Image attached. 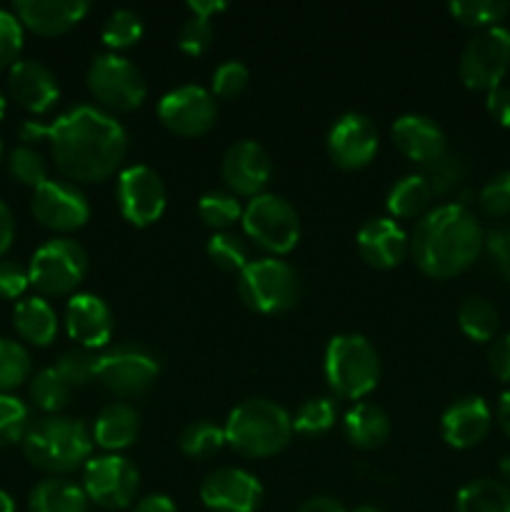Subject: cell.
Wrapping results in <instances>:
<instances>
[{
	"mask_svg": "<svg viewBox=\"0 0 510 512\" xmlns=\"http://www.w3.org/2000/svg\"><path fill=\"white\" fill-rule=\"evenodd\" d=\"M45 140L53 163L70 183H105L120 173L128 155V133L95 105H75L48 125Z\"/></svg>",
	"mask_w": 510,
	"mask_h": 512,
	"instance_id": "cell-1",
	"label": "cell"
},
{
	"mask_svg": "<svg viewBox=\"0 0 510 512\" xmlns=\"http://www.w3.org/2000/svg\"><path fill=\"white\" fill-rule=\"evenodd\" d=\"M485 228L468 205L443 203L428 210L410 233V258L433 280L465 273L483 255Z\"/></svg>",
	"mask_w": 510,
	"mask_h": 512,
	"instance_id": "cell-2",
	"label": "cell"
},
{
	"mask_svg": "<svg viewBox=\"0 0 510 512\" xmlns=\"http://www.w3.org/2000/svg\"><path fill=\"white\" fill-rule=\"evenodd\" d=\"M23 453L33 468L50 478H60L73 470L85 468L93 458V435L90 425L68 415H45L30 423L23 438Z\"/></svg>",
	"mask_w": 510,
	"mask_h": 512,
	"instance_id": "cell-3",
	"label": "cell"
},
{
	"mask_svg": "<svg viewBox=\"0 0 510 512\" xmlns=\"http://www.w3.org/2000/svg\"><path fill=\"white\" fill-rule=\"evenodd\" d=\"M223 430L228 448L243 458H273L293 438V415L268 398H250L230 410Z\"/></svg>",
	"mask_w": 510,
	"mask_h": 512,
	"instance_id": "cell-4",
	"label": "cell"
},
{
	"mask_svg": "<svg viewBox=\"0 0 510 512\" xmlns=\"http://www.w3.org/2000/svg\"><path fill=\"white\" fill-rule=\"evenodd\" d=\"M325 380L340 400H363L378 388L380 355L365 335L340 333L325 348Z\"/></svg>",
	"mask_w": 510,
	"mask_h": 512,
	"instance_id": "cell-5",
	"label": "cell"
},
{
	"mask_svg": "<svg viewBox=\"0 0 510 512\" xmlns=\"http://www.w3.org/2000/svg\"><path fill=\"white\" fill-rule=\"evenodd\" d=\"M240 223L248 243L268 253V258H283L300 240V215L283 195L263 193L248 200Z\"/></svg>",
	"mask_w": 510,
	"mask_h": 512,
	"instance_id": "cell-6",
	"label": "cell"
},
{
	"mask_svg": "<svg viewBox=\"0 0 510 512\" xmlns=\"http://www.w3.org/2000/svg\"><path fill=\"white\" fill-rule=\"evenodd\" d=\"M238 295L253 313L280 315L288 313L300 295L298 273L283 258H255L238 275Z\"/></svg>",
	"mask_w": 510,
	"mask_h": 512,
	"instance_id": "cell-7",
	"label": "cell"
},
{
	"mask_svg": "<svg viewBox=\"0 0 510 512\" xmlns=\"http://www.w3.org/2000/svg\"><path fill=\"white\" fill-rule=\"evenodd\" d=\"M28 275L40 298L75 295L88 275V253L78 240L53 238L35 250L28 263Z\"/></svg>",
	"mask_w": 510,
	"mask_h": 512,
	"instance_id": "cell-8",
	"label": "cell"
},
{
	"mask_svg": "<svg viewBox=\"0 0 510 512\" xmlns=\"http://www.w3.org/2000/svg\"><path fill=\"white\" fill-rule=\"evenodd\" d=\"M88 88L105 113H130L140 108L148 95L140 68L118 53H100L88 65Z\"/></svg>",
	"mask_w": 510,
	"mask_h": 512,
	"instance_id": "cell-9",
	"label": "cell"
},
{
	"mask_svg": "<svg viewBox=\"0 0 510 512\" xmlns=\"http://www.w3.org/2000/svg\"><path fill=\"white\" fill-rule=\"evenodd\" d=\"M510 73V30L503 25L480 30L465 43L458 60V75L465 88L490 93Z\"/></svg>",
	"mask_w": 510,
	"mask_h": 512,
	"instance_id": "cell-10",
	"label": "cell"
},
{
	"mask_svg": "<svg viewBox=\"0 0 510 512\" xmlns=\"http://www.w3.org/2000/svg\"><path fill=\"white\" fill-rule=\"evenodd\" d=\"M88 500L103 510L133 508L140 490V473L123 455H95L83 468V485Z\"/></svg>",
	"mask_w": 510,
	"mask_h": 512,
	"instance_id": "cell-11",
	"label": "cell"
},
{
	"mask_svg": "<svg viewBox=\"0 0 510 512\" xmlns=\"http://www.w3.org/2000/svg\"><path fill=\"white\" fill-rule=\"evenodd\" d=\"M120 215L135 228L158 223L168 205L165 183L150 165H128L118 173L115 185Z\"/></svg>",
	"mask_w": 510,
	"mask_h": 512,
	"instance_id": "cell-12",
	"label": "cell"
},
{
	"mask_svg": "<svg viewBox=\"0 0 510 512\" xmlns=\"http://www.w3.org/2000/svg\"><path fill=\"white\" fill-rule=\"evenodd\" d=\"M158 375V360L138 345H118L100 355L98 383L118 398H138L148 393Z\"/></svg>",
	"mask_w": 510,
	"mask_h": 512,
	"instance_id": "cell-13",
	"label": "cell"
},
{
	"mask_svg": "<svg viewBox=\"0 0 510 512\" xmlns=\"http://www.w3.org/2000/svg\"><path fill=\"white\" fill-rule=\"evenodd\" d=\"M33 218L53 233H73L90 220V203L83 190L70 180L48 178L30 198Z\"/></svg>",
	"mask_w": 510,
	"mask_h": 512,
	"instance_id": "cell-14",
	"label": "cell"
},
{
	"mask_svg": "<svg viewBox=\"0 0 510 512\" xmlns=\"http://www.w3.org/2000/svg\"><path fill=\"white\" fill-rule=\"evenodd\" d=\"M158 118L173 135L198 138L210 133L218 120V103L213 93L200 85H180L160 98Z\"/></svg>",
	"mask_w": 510,
	"mask_h": 512,
	"instance_id": "cell-15",
	"label": "cell"
},
{
	"mask_svg": "<svg viewBox=\"0 0 510 512\" xmlns=\"http://www.w3.org/2000/svg\"><path fill=\"white\" fill-rule=\"evenodd\" d=\"M220 178L235 198H258L273 178V160L255 140H240L225 150L220 160Z\"/></svg>",
	"mask_w": 510,
	"mask_h": 512,
	"instance_id": "cell-16",
	"label": "cell"
},
{
	"mask_svg": "<svg viewBox=\"0 0 510 512\" xmlns=\"http://www.w3.org/2000/svg\"><path fill=\"white\" fill-rule=\"evenodd\" d=\"M378 128L373 120L363 113H343L328 130V148L330 160L343 170H363L365 165L373 163L378 153Z\"/></svg>",
	"mask_w": 510,
	"mask_h": 512,
	"instance_id": "cell-17",
	"label": "cell"
},
{
	"mask_svg": "<svg viewBox=\"0 0 510 512\" xmlns=\"http://www.w3.org/2000/svg\"><path fill=\"white\" fill-rule=\"evenodd\" d=\"M200 500L210 512H255L263 485L245 468H218L200 483Z\"/></svg>",
	"mask_w": 510,
	"mask_h": 512,
	"instance_id": "cell-18",
	"label": "cell"
},
{
	"mask_svg": "<svg viewBox=\"0 0 510 512\" xmlns=\"http://www.w3.org/2000/svg\"><path fill=\"white\" fill-rule=\"evenodd\" d=\"M65 330L70 340L88 350H100L110 343L115 318L110 305L100 295L75 293L65 305Z\"/></svg>",
	"mask_w": 510,
	"mask_h": 512,
	"instance_id": "cell-19",
	"label": "cell"
},
{
	"mask_svg": "<svg viewBox=\"0 0 510 512\" xmlns=\"http://www.w3.org/2000/svg\"><path fill=\"white\" fill-rule=\"evenodd\" d=\"M8 95L33 115H45L58 105L60 85L53 70L33 58H20L8 70Z\"/></svg>",
	"mask_w": 510,
	"mask_h": 512,
	"instance_id": "cell-20",
	"label": "cell"
},
{
	"mask_svg": "<svg viewBox=\"0 0 510 512\" xmlns=\"http://www.w3.org/2000/svg\"><path fill=\"white\" fill-rule=\"evenodd\" d=\"M355 248L365 265L393 270L410 255V235L393 218H370L355 235Z\"/></svg>",
	"mask_w": 510,
	"mask_h": 512,
	"instance_id": "cell-21",
	"label": "cell"
},
{
	"mask_svg": "<svg viewBox=\"0 0 510 512\" xmlns=\"http://www.w3.org/2000/svg\"><path fill=\"white\" fill-rule=\"evenodd\" d=\"M493 425L490 405L480 395H465L450 403L440 418L443 440L455 450H468L483 443Z\"/></svg>",
	"mask_w": 510,
	"mask_h": 512,
	"instance_id": "cell-22",
	"label": "cell"
},
{
	"mask_svg": "<svg viewBox=\"0 0 510 512\" xmlns=\"http://www.w3.org/2000/svg\"><path fill=\"white\" fill-rule=\"evenodd\" d=\"M390 135H393L395 148L420 168L435 163L448 153V138H445L443 128L428 115H400L390 128Z\"/></svg>",
	"mask_w": 510,
	"mask_h": 512,
	"instance_id": "cell-23",
	"label": "cell"
},
{
	"mask_svg": "<svg viewBox=\"0 0 510 512\" xmlns=\"http://www.w3.org/2000/svg\"><path fill=\"white\" fill-rule=\"evenodd\" d=\"M88 0H15L13 13L33 33L55 38L68 33L88 15Z\"/></svg>",
	"mask_w": 510,
	"mask_h": 512,
	"instance_id": "cell-24",
	"label": "cell"
},
{
	"mask_svg": "<svg viewBox=\"0 0 510 512\" xmlns=\"http://www.w3.org/2000/svg\"><path fill=\"white\" fill-rule=\"evenodd\" d=\"M93 445L105 453L118 455L120 450L130 448L140 435V415L128 403H110L98 413L95 423L90 425Z\"/></svg>",
	"mask_w": 510,
	"mask_h": 512,
	"instance_id": "cell-25",
	"label": "cell"
},
{
	"mask_svg": "<svg viewBox=\"0 0 510 512\" xmlns=\"http://www.w3.org/2000/svg\"><path fill=\"white\" fill-rule=\"evenodd\" d=\"M13 325L15 333L25 343L35 345V348H48L55 335H58V313L45 298L30 295V298L18 300V305H15Z\"/></svg>",
	"mask_w": 510,
	"mask_h": 512,
	"instance_id": "cell-26",
	"label": "cell"
},
{
	"mask_svg": "<svg viewBox=\"0 0 510 512\" xmlns=\"http://www.w3.org/2000/svg\"><path fill=\"white\" fill-rule=\"evenodd\" d=\"M343 433L360 450H378L390 438V418L380 405L355 403L343 418Z\"/></svg>",
	"mask_w": 510,
	"mask_h": 512,
	"instance_id": "cell-27",
	"label": "cell"
},
{
	"mask_svg": "<svg viewBox=\"0 0 510 512\" xmlns=\"http://www.w3.org/2000/svg\"><path fill=\"white\" fill-rule=\"evenodd\" d=\"M30 512H88L90 500L80 485L63 478H45L30 490Z\"/></svg>",
	"mask_w": 510,
	"mask_h": 512,
	"instance_id": "cell-28",
	"label": "cell"
},
{
	"mask_svg": "<svg viewBox=\"0 0 510 512\" xmlns=\"http://www.w3.org/2000/svg\"><path fill=\"white\" fill-rule=\"evenodd\" d=\"M430 203H433V193L420 173H410L395 180L385 198V208L393 220H420L428 213Z\"/></svg>",
	"mask_w": 510,
	"mask_h": 512,
	"instance_id": "cell-29",
	"label": "cell"
},
{
	"mask_svg": "<svg viewBox=\"0 0 510 512\" xmlns=\"http://www.w3.org/2000/svg\"><path fill=\"white\" fill-rule=\"evenodd\" d=\"M458 325L473 343H490L500 330V313L483 295H470L458 308Z\"/></svg>",
	"mask_w": 510,
	"mask_h": 512,
	"instance_id": "cell-30",
	"label": "cell"
},
{
	"mask_svg": "<svg viewBox=\"0 0 510 512\" xmlns=\"http://www.w3.org/2000/svg\"><path fill=\"white\" fill-rule=\"evenodd\" d=\"M455 512H510V488L500 480H473L458 490Z\"/></svg>",
	"mask_w": 510,
	"mask_h": 512,
	"instance_id": "cell-31",
	"label": "cell"
},
{
	"mask_svg": "<svg viewBox=\"0 0 510 512\" xmlns=\"http://www.w3.org/2000/svg\"><path fill=\"white\" fill-rule=\"evenodd\" d=\"M70 388L63 378L58 375L55 368H43L30 378L28 385V395L30 403L35 405L38 410H43L45 415H60L70 403Z\"/></svg>",
	"mask_w": 510,
	"mask_h": 512,
	"instance_id": "cell-32",
	"label": "cell"
},
{
	"mask_svg": "<svg viewBox=\"0 0 510 512\" xmlns=\"http://www.w3.org/2000/svg\"><path fill=\"white\" fill-rule=\"evenodd\" d=\"M208 258L213 260L215 268L225 270V273H243L248 268L250 258V243L245 235L235 233V230H223V233H213L205 248Z\"/></svg>",
	"mask_w": 510,
	"mask_h": 512,
	"instance_id": "cell-33",
	"label": "cell"
},
{
	"mask_svg": "<svg viewBox=\"0 0 510 512\" xmlns=\"http://www.w3.org/2000/svg\"><path fill=\"white\" fill-rule=\"evenodd\" d=\"M198 218L213 233H223V230H230L243 220V205L228 190H208L198 200Z\"/></svg>",
	"mask_w": 510,
	"mask_h": 512,
	"instance_id": "cell-34",
	"label": "cell"
},
{
	"mask_svg": "<svg viewBox=\"0 0 510 512\" xmlns=\"http://www.w3.org/2000/svg\"><path fill=\"white\" fill-rule=\"evenodd\" d=\"M448 10L460 25L480 33L500 25V20L510 13V5L505 0H453Z\"/></svg>",
	"mask_w": 510,
	"mask_h": 512,
	"instance_id": "cell-35",
	"label": "cell"
},
{
	"mask_svg": "<svg viewBox=\"0 0 510 512\" xmlns=\"http://www.w3.org/2000/svg\"><path fill=\"white\" fill-rule=\"evenodd\" d=\"M108 53H118V50H128L143 38V20L135 10L130 8H115L113 13L105 18L103 30H100Z\"/></svg>",
	"mask_w": 510,
	"mask_h": 512,
	"instance_id": "cell-36",
	"label": "cell"
},
{
	"mask_svg": "<svg viewBox=\"0 0 510 512\" xmlns=\"http://www.w3.org/2000/svg\"><path fill=\"white\" fill-rule=\"evenodd\" d=\"M338 420V405L333 398H310L295 410L293 433L305 438H320L328 433Z\"/></svg>",
	"mask_w": 510,
	"mask_h": 512,
	"instance_id": "cell-37",
	"label": "cell"
},
{
	"mask_svg": "<svg viewBox=\"0 0 510 512\" xmlns=\"http://www.w3.org/2000/svg\"><path fill=\"white\" fill-rule=\"evenodd\" d=\"M225 430L210 420H195L180 433V450L195 460H208L225 448Z\"/></svg>",
	"mask_w": 510,
	"mask_h": 512,
	"instance_id": "cell-38",
	"label": "cell"
},
{
	"mask_svg": "<svg viewBox=\"0 0 510 512\" xmlns=\"http://www.w3.org/2000/svg\"><path fill=\"white\" fill-rule=\"evenodd\" d=\"M30 380V353L23 343L0 335V393L20 388Z\"/></svg>",
	"mask_w": 510,
	"mask_h": 512,
	"instance_id": "cell-39",
	"label": "cell"
},
{
	"mask_svg": "<svg viewBox=\"0 0 510 512\" xmlns=\"http://www.w3.org/2000/svg\"><path fill=\"white\" fill-rule=\"evenodd\" d=\"M98 365L100 355L95 350L73 348L60 355L58 363H55V370H58V375L70 388H83V385L98 380Z\"/></svg>",
	"mask_w": 510,
	"mask_h": 512,
	"instance_id": "cell-40",
	"label": "cell"
},
{
	"mask_svg": "<svg viewBox=\"0 0 510 512\" xmlns=\"http://www.w3.org/2000/svg\"><path fill=\"white\" fill-rule=\"evenodd\" d=\"M420 175H423L425 183H428L433 198H445V195L458 190V185L463 183L465 165L455 153H445L443 158H438L435 163L420 168Z\"/></svg>",
	"mask_w": 510,
	"mask_h": 512,
	"instance_id": "cell-41",
	"label": "cell"
},
{
	"mask_svg": "<svg viewBox=\"0 0 510 512\" xmlns=\"http://www.w3.org/2000/svg\"><path fill=\"white\" fill-rule=\"evenodd\" d=\"M8 170L20 185H28V188H38L48 180V163H45L43 153L35 150L33 145H18V148L10 150L8 155Z\"/></svg>",
	"mask_w": 510,
	"mask_h": 512,
	"instance_id": "cell-42",
	"label": "cell"
},
{
	"mask_svg": "<svg viewBox=\"0 0 510 512\" xmlns=\"http://www.w3.org/2000/svg\"><path fill=\"white\" fill-rule=\"evenodd\" d=\"M30 428V410L20 398L0 393V448L23 443Z\"/></svg>",
	"mask_w": 510,
	"mask_h": 512,
	"instance_id": "cell-43",
	"label": "cell"
},
{
	"mask_svg": "<svg viewBox=\"0 0 510 512\" xmlns=\"http://www.w3.org/2000/svg\"><path fill=\"white\" fill-rule=\"evenodd\" d=\"M478 205L488 218H510V170H500L480 188Z\"/></svg>",
	"mask_w": 510,
	"mask_h": 512,
	"instance_id": "cell-44",
	"label": "cell"
},
{
	"mask_svg": "<svg viewBox=\"0 0 510 512\" xmlns=\"http://www.w3.org/2000/svg\"><path fill=\"white\" fill-rule=\"evenodd\" d=\"M250 80V70L243 60H225L215 68L213 73V98H223L230 100L235 95H240L245 90Z\"/></svg>",
	"mask_w": 510,
	"mask_h": 512,
	"instance_id": "cell-45",
	"label": "cell"
},
{
	"mask_svg": "<svg viewBox=\"0 0 510 512\" xmlns=\"http://www.w3.org/2000/svg\"><path fill=\"white\" fill-rule=\"evenodd\" d=\"M23 50V25L13 10L0 8V70H10Z\"/></svg>",
	"mask_w": 510,
	"mask_h": 512,
	"instance_id": "cell-46",
	"label": "cell"
},
{
	"mask_svg": "<svg viewBox=\"0 0 510 512\" xmlns=\"http://www.w3.org/2000/svg\"><path fill=\"white\" fill-rule=\"evenodd\" d=\"M483 255L488 260L490 270L500 280L510 283V243L505 228H488L483 238Z\"/></svg>",
	"mask_w": 510,
	"mask_h": 512,
	"instance_id": "cell-47",
	"label": "cell"
},
{
	"mask_svg": "<svg viewBox=\"0 0 510 512\" xmlns=\"http://www.w3.org/2000/svg\"><path fill=\"white\" fill-rule=\"evenodd\" d=\"M213 45V23L205 18H195L190 15L178 33V48L185 55H203Z\"/></svg>",
	"mask_w": 510,
	"mask_h": 512,
	"instance_id": "cell-48",
	"label": "cell"
},
{
	"mask_svg": "<svg viewBox=\"0 0 510 512\" xmlns=\"http://www.w3.org/2000/svg\"><path fill=\"white\" fill-rule=\"evenodd\" d=\"M30 285L28 268L18 260H0V298L15 300L23 298Z\"/></svg>",
	"mask_w": 510,
	"mask_h": 512,
	"instance_id": "cell-49",
	"label": "cell"
},
{
	"mask_svg": "<svg viewBox=\"0 0 510 512\" xmlns=\"http://www.w3.org/2000/svg\"><path fill=\"white\" fill-rule=\"evenodd\" d=\"M488 368L500 383H510V333L500 335L488 348Z\"/></svg>",
	"mask_w": 510,
	"mask_h": 512,
	"instance_id": "cell-50",
	"label": "cell"
},
{
	"mask_svg": "<svg viewBox=\"0 0 510 512\" xmlns=\"http://www.w3.org/2000/svg\"><path fill=\"white\" fill-rule=\"evenodd\" d=\"M485 108H488L490 118L503 128H510V85H498L485 98Z\"/></svg>",
	"mask_w": 510,
	"mask_h": 512,
	"instance_id": "cell-51",
	"label": "cell"
},
{
	"mask_svg": "<svg viewBox=\"0 0 510 512\" xmlns=\"http://www.w3.org/2000/svg\"><path fill=\"white\" fill-rule=\"evenodd\" d=\"M15 240V218H13V210L0 200V260L3 255L8 253L10 245Z\"/></svg>",
	"mask_w": 510,
	"mask_h": 512,
	"instance_id": "cell-52",
	"label": "cell"
},
{
	"mask_svg": "<svg viewBox=\"0 0 510 512\" xmlns=\"http://www.w3.org/2000/svg\"><path fill=\"white\" fill-rule=\"evenodd\" d=\"M130 512H178V508H175V503L168 498V495L155 493V495H145V498H140L138 503L130 508Z\"/></svg>",
	"mask_w": 510,
	"mask_h": 512,
	"instance_id": "cell-53",
	"label": "cell"
},
{
	"mask_svg": "<svg viewBox=\"0 0 510 512\" xmlns=\"http://www.w3.org/2000/svg\"><path fill=\"white\" fill-rule=\"evenodd\" d=\"M298 512H348L343 508V503L328 495H318V498H310L300 505Z\"/></svg>",
	"mask_w": 510,
	"mask_h": 512,
	"instance_id": "cell-54",
	"label": "cell"
},
{
	"mask_svg": "<svg viewBox=\"0 0 510 512\" xmlns=\"http://www.w3.org/2000/svg\"><path fill=\"white\" fill-rule=\"evenodd\" d=\"M188 10L195 15V18L210 20L215 13L225 10V3L223 0H190Z\"/></svg>",
	"mask_w": 510,
	"mask_h": 512,
	"instance_id": "cell-55",
	"label": "cell"
},
{
	"mask_svg": "<svg viewBox=\"0 0 510 512\" xmlns=\"http://www.w3.org/2000/svg\"><path fill=\"white\" fill-rule=\"evenodd\" d=\"M45 133H48V125L35 123V120H25V123L20 125V140H25V145L35 143V140H43Z\"/></svg>",
	"mask_w": 510,
	"mask_h": 512,
	"instance_id": "cell-56",
	"label": "cell"
},
{
	"mask_svg": "<svg viewBox=\"0 0 510 512\" xmlns=\"http://www.w3.org/2000/svg\"><path fill=\"white\" fill-rule=\"evenodd\" d=\"M495 418H498L500 430L510 438V390H505L498 400V410H495Z\"/></svg>",
	"mask_w": 510,
	"mask_h": 512,
	"instance_id": "cell-57",
	"label": "cell"
},
{
	"mask_svg": "<svg viewBox=\"0 0 510 512\" xmlns=\"http://www.w3.org/2000/svg\"><path fill=\"white\" fill-rule=\"evenodd\" d=\"M498 470H500V483H505L510 488V455H505V458L500 460Z\"/></svg>",
	"mask_w": 510,
	"mask_h": 512,
	"instance_id": "cell-58",
	"label": "cell"
},
{
	"mask_svg": "<svg viewBox=\"0 0 510 512\" xmlns=\"http://www.w3.org/2000/svg\"><path fill=\"white\" fill-rule=\"evenodd\" d=\"M0 512H15V503L5 490H0Z\"/></svg>",
	"mask_w": 510,
	"mask_h": 512,
	"instance_id": "cell-59",
	"label": "cell"
},
{
	"mask_svg": "<svg viewBox=\"0 0 510 512\" xmlns=\"http://www.w3.org/2000/svg\"><path fill=\"white\" fill-rule=\"evenodd\" d=\"M350 512H383V510L375 508V505H358V508L350 510Z\"/></svg>",
	"mask_w": 510,
	"mask_h": 512,
	"instance_id": "cell-60",
	"label": "cell"
},
{
	"mask_svg": "<svg viewBox=\"0 0 510 512\" xmlns=\"http://www.w3.org/2000/svg\"><path fill=\"white\" fill-rule=\"evenodd\" d=\"M5 108H8V100H5V93H3V88H0V120H3V115H5Z\"/></svg>",
	"mask_w": 510,
	"mask_h": 512,
	"instance_id": "cell-61",
	"label": "cell"
},
{
	"mask_svg": "<svg viewBox=\"0 0 510 512\" xmlns=\"http://www.w3.org/2000/svg\"><path fill=\"white\" fill-rule=\"evenodd\" d=\"M505 235H508V243H510V225H508V228H505Z\"/></svg>",
	"mask_w": 510,
	"mask_h": 512,
	"instance_id": "cell-62",
	"label": "cell"
},
{
	"mask_svg": "<svg viewBox=\"0 0 510 512\" xmlns=\"http://www.w3.org/2000/svg\"><path fill=\"white\" fill-rule=\"evenodd\" d=\"M0 158H3V145H0Z\"/></svg>",
	"mask_w": 510,
	"mask_h": 512,
	"instance_id": "cell-63",
	"label": "cell"
}]
</instances>
